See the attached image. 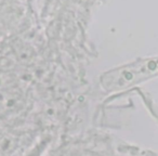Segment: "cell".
I'll return each instance as SVG.
<instances>
[{
  "label": "cell",
  "instance_id": "6da1fadb",
  "mask_svg": "<svg viewBox=\"0 0 158 156\" xmlns=\"http://www.w3.org/2000/svg\"><path fill=\"white\" fill-rule=\"evenodd\" d=\"M158 74V57L138 61L117 68L102 76V86L106 90L125 89L148 77Z\"/></svg>",
  "mask_w": 158,
  "mask_h": 156
}]
</instances>
